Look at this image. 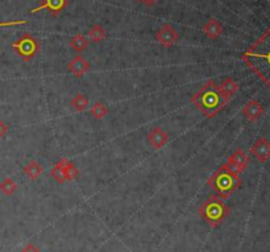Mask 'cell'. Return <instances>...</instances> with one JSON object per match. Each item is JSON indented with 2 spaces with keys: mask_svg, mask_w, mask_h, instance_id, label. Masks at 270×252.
Instances as JSON below:
<instances>
[{
  "mask_svg": "<svg viewBox=\"0 0 270 252\" xmlns=\"http://www.w3.org/2000/svg\"><path fill=\"white\" fill-rule=\"evenodd\" d=\"M245 65L270 88V27L242 54Z\"/></svg>",
  "mask_w": 270,
  "mask_h": 252,
  "instance_id": "6da1fadb",
  "label": "cell"
},
{
  "mask_svg": "<svg viewBox=\"0 0 270 252\" xmlns=\"http://www.w3.org/2000/svg\"><path fill=\"white\" fill-rule=\"evenodd\" d=\"M191 103L198 110L202 111L204 117H207L208 119H212L230 102L224 99L223 95L220 94L219 86L212 79H208L207 82L203 85V87L198 93H195L192 95Z\"/></svg>",
  "mask_w": 270,
  "mask_h": 252,
  "instance_id": "7a4b0ae2",
  "label": "cell"
},
{
  "mask_svg": "<svg viewBox=\"0 0 270 252\" xmlns=\"http://www.w3.org/2000/svg\"><path fill=\"white\" fill-rule=\"evenodd\" d=\"M241 184L242 180L240 174L233 172L227 164L222 165L207 180V185H210L217 196L223 199L230 198L241 186Z\"/></svg>",
  "mask_w": 270,
  "mask_h": 252,
  "instance_id": "3957f363",
  "label": "cell"
},
{
  "mask_svg": "<svg viewBox=\"0 0 270 252\" xmlns=\"http://www.w3.org/2000/svg\"><path fill=\"white\" fill-rule=\"evenodd\" d=\"M198 213L211 228H217L226 218L230 217L231 208L227 205L222 197L210 196L202 203Z\"/></svg>",
  "mask_w": 270,
  "mask_h": 252,
  "instance_id": "277c9868",
  "label": "cell"
},
{
  "mask_svg": "<svg viewBox=\"0 0 270 252\" xmlns=\"http://www.w3.org/2000/svg\"><path fill=\"white\" fill-rule=\"evenodd\" d=\"M12 49L21 57L24 62H29L40 51V42L29 33L22 35L16 42L12 44Z\"/></svg>",
  "mask_w": 270,
  "mask_h": 252,
  "instance_id": "5b68a950",
  "label": "cell"
},
{
  "mask_svg": "<svg viewBox=\"0 0 270 252\" xmlns=\"http://www.w3.org/2000/svg\"><path fill=\"white\" fill-rule=\"evenodd\" d=\"M156 40L162 47L170 48L177 44V41L179 40V35L170 24H163L156 33Z\"/></svg>",
  "mask_w": 270,
  "mask_h": 252,
  "instance_id": "8992f818",
  "label": "cell"
},
{
  "mask_svg": "<svg viewBox=\"0 0 270 252\" xmlns=\"http://www.w3.org/2000/svg\"><path fill=\"white\" fill-rule=\"evenodd\" d=\"M67 6H69V0H41L40 6L31 10V13L35 15L40 11L47 10L52 16H58Z\"/></svg>",
  "mask_w": 270,
  "mask_h": 252,
  "instance_id": "52a82bcc",
  "label": "cell"
},
{
  "mask_svg": "<svg viewBox=\"0 0 270 252\" xmlns=\"http://www.w3.org/2000/svg\"><path fill=\"white\" fill-rule=\"evenodd\" d=\"M248 163H249L248 154L245 153L241 148H239V149H236V151L233 152L232 156L228 158L227 165H228V167H230L233 172L240 174V173H242L245 169H247Z\"/></svg>",
  "mask_w": 270,
  "mask_h": 252,
  "instance_id": "ba28073f",
  "label": "cell"
},
{
  "mask_svg": "<svg viewBox=\"0 0 270 252\" xmlns=\"http://www.w3.org/2000/svg\"><path fill=\"white\" fill-rule=\"evenodd\" d=\"M251 152L260 163H266L270 158V142L265 138H260L256 140Z\"/></svg>",
  "mask_w": 270,
  "mask_h": 252,
  "instance_id": "9c48e42d",
  "label": "cell"
},
{
  "mask_svg": "<svg viewBox=\"0 0 270 252\" xmlns=\"http://www.w3.org/2000/svg\"><path fill=\"white\" fill-rule=\"evenodd\" d=\"M264 112V106L258 101H255V99L249 101L248 103L242 107V115H244V117L247 118V120H249V122H256V120L262 117V113Z\"/></svg>",
  "mask_w": 270,
  "mask_h": 252,
  "instance_id": "30bf717a",
  "label": "cell"
},
{
  "mask_svg": "<svg viewBox=\"0 0 270 252\" xmlns=\"http://www.w3.org/2000/svg\"><path fill=\"white\" fill-rule=\"evenodd\" d=\"M167 140H169V135L161 127H156L154 129H152V132L148 135L149 144L154 149H162L163 145L167 143Z\"/></svg>",
  "mask_w": 270,
  "mask_h": 252,
  "instance_id": "8fae6325",
  "label": "cell"
},
{
  "mask_svg": "<svg viewBox=\"0 0 270 252\" xmlns=\"http://www.w3.org/2000/svg\"><path fill=\"white\" fill-rule=\"evenodd\" d=\"M69 70L74 74L76 77H82L83 74L88 72L90 69V63L88 61H86L82 56H76L69 62Z\"/></svg>",
  "mask_w": 270,
  "mask_h": 252,
  "instance_id": "7c38bea8",
  "label": "cell"
},
{
  "mask_svg": "<svg viewBox=\"0 0 270 252\" xmlns=\"http://www.w3.org/2000/svg\"><path fill=\"white\" fill-rule=\"evenodd\" d=\"M219 91L220 94L223 95L224 99H227V101L230 102L231 99L235 97L236 93L239 91V85H237V82H236L235 79L228 77V78L224 79L223 83L219 86Z\"/></svg>",
  "mask_w": 270,
  "mask_h": 252,
  "instance_id": "4fadbf2b",
  "label": "cell"
},
{
  "mask_svg": "<svg viewBox=\"0 0 270 252\" xmlns=\"http://www.w3.org/2000/svg\"><path fill=\"white\" fill-rule=\"evenodd\" d=\"M203 32L204 35L207 36L211 40H215V38L219 37L223 32V28H222V24L217 21L216 19H210L203 27Z\"/></svg>",
  "mask_w": 270,
  "mask_h": 252,
  "instance_id": "5bb4252c",
  "label": "cell"
},
{
  "mask_svg": "<svg viewBox=\"0 0 270 252\" xmlns=\"http://www.w3.org/2000/svg\"><path fill=\"white\" fill-rule=\"evenodd\" d=\"M24 173L31 181H37L41 177V174L44 173V169L41 168V165L38 164L37 161L31 160L27 164V167L24 168Z\"/></svg>",
  "mask_w": 270,
  "mask_h": 252,
  "instance_id": "9a60e30c",
  "label": "cell"
},
{
  "mask_svg": "<svg viewBox=\"0 0 270 252\" xmlns=\"http://www.w3.org/2000/svg\"><path fill=\"white\" fill-rule=\"evenodd\" d=\"M16 190H17V184H16L12 178H10V177L4 178V180L2 181V184H0V192L3 193L4 196H13L16 193Z\"/></svg>",
  "mask_w": 270,
  "mask_h": 252,
  "instance_id": "2e32d148",
  "label": "cell"
},
{
  "mask_svg": "<svg viewBox=\"0 0 270 252\" xmlns=\"http://www.w3.org/2000/svg\"><path fill=\"white\" fill-rule=\"evenodd\" d=\"M62 164H63V170H65V177H66V181H74L78 177L79 172L77 169V167L72 164L71 161H69L67 158H62Z\"/></svg>",
  "mask_w": 270,
  "mask_h": 252,
  "instance_id": "e0dca14e",
  "label": "cell"
},
{
  "mask_svg": "<svg viewBox=\"0 0 270 252\" xmlns=\"http://www.w3.org/2000/svg\"><path fill=\"white\" fill-rule=\"evenodd\" d=\"M88 38L91 40V41L94 42H101L102 40H104L106 38V31H104V28L102 26H99V24H95V26H92L91 28H90V31H88Z\"/></svg>",
  "mask_w": 270,
  "mask_h": 252,
  "instance_id": "ac0fdd59",
  "label": "cell"
},
{
  "mask_svg": "<svg viewBox=\"0 0 270 252\" xmlns=\"http://www.w3.org/2000/svg\"><path fill=\"white\" fill-rule=\"evenodd\" d=\"M87 45H88L87 38H86L83 35H81V33L76 35L71 40H70V47H71L76 52L85 51L86 48H87Z\"/></svg>",
  "mask_w": 270,
  "mask_h": 252,
  "instance_id": "d6986e66",
  "label": "cell"
},
{
  "mask_svg": "<svg viewBox=\"0 0 270 252\" xmlns=\"http://www.w3.org/2000/svg\"><path fill=\"white\" fill-rule=\"evenodd\" d=\"M51 176L53 177V180H56L58 184L66 182V177H65V170H63L62 160L58 161V163L54 165L53 169L51 170Z\"/></svg>",
  "mask_w": 270,
  "mask_h": 252,
  "instance_id": "ffe728a7",
  "label": "cell"
},
{
  "mask_svg": "<svg viewBox=\"0 0 270 252\" xmlns=\"http://www.w3.org/2000/svg\"><path fill=\"white\" fill-rule=\"evenodd\" d=\"M70 104H71V107L76 111H85L88 106V101L85 95L77 94L76 97L71 99Z\"/></svg>",
  "mask_w": 270,
  "mask_h": 252,
  "instance_id": "44dd1931",
  "label": "cell"
},
{
  "mask_svg": "<svg viewBox=\"0 0 270 252\" xmlns=\"http://www.w3.org/2000/svg\"><path fill=\"white\" fill-rule=\"evenodd\" d=\"M108 113V108L103 103H95L91 107V115L95 119H103Z\"/></svg>",
  "mask_w": 270,
  "mask_h": 252,
  "instance_id": "7402d4cb",
  "label": "cell"
},
{
  "mask_svg": "<svg viewBox=\"0 0 270 252\" xmlns=\"http://www.w3.org/2000/svg\"><path fill=\"white\" fill-rule=\"evenodd\" d=\"M27 20H12V21H3L0 22V28L3 27H16V26H22V24H27Z\"/></svg>",
  "mask_w": 270,
  "mask_h": 252,
  "instance_id": "603a6c76",
  "label": "cell"
},
{
  "mask_svg": "<svg viewBox=\"0 0 270 252\" xmlns=\"http://www.w3.org/2000/svg\"><path fill=\"white\" fill-rule=\"evenodd\" d=\"M21 252H41V251L36 244H33V243H28V244L21 249Z\"/></svg>",
  "mask_w": 270,
  "mask_h": 252,
  "instance_id": "cb8c5ba5",
  "label": "cell"
},
{
  "mask_svg": "<svg viewBox=\"0 0 270 252\" xmlns=\"http://www.w3.org/2000/svg\"><path fill=\"white\" fill-rule=\"evenodd\" d=\"M7 132H8V126L4 123L3 120H0V139H3Z\"/></svg>",
  "mask_w": 270,
  "mask_h": 252,
  "instance_id": "d4e9b609",
  "label": "cell"
},
{
  "mask_svg": "<svg viewBox=\"0 0 270 252\" xmlns=\"http://www.w3.org/2000/svg\"><path fill=\"white\" fill-rule=\"evenodd\" d=\"M140 2H141L142 4H145V6L151 7V6H153V4L157 3L158 0H140Z\"/></svg>",
  "mask_w": 270,
  "mask_h": 252,
  "instance_id": "484cf974",
  "label": "cell"
}]
</instances>
